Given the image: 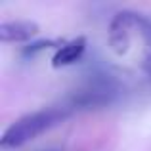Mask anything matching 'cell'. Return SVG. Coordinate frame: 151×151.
<instances>
[{
  "mask_svg": "<svg viewBox=\"0 0 151 151\" xmlns=\"http://www.w3.org/2000/svg\"><path fill=\"white\" fill-rule=\"evenodd\" d=\"M71 113H73V109L69 105H61L25 115L4 130L2 138H0V145H2V149H17L25 145L27 142L35 140L37 136L44 134L46 130L54 128L61 121H65Z\"/></svg>",
  "mask_w": 151,
  "mask_h": 151,
  "instance_id": "1",
  "label": "cell"
},
{
  "mask_svg": "<svg viewBox=\"0 0 151 151\" xmlns=\"http://www.w3.org/2000/svg\"><path fill=\"white\" fill-rule=\"evenodd\" d=\"M38 33L35 21H6L0 23V40L2 42H25Z\"/></svg>",
  "mask_w": 151,
  "mask_h": 151,
  "instance_id": "2",
  "label": "cell"
},
{
  "mask_svg": "<svg viewBox=\"0 0 151 151\" xmlns=\"http://www.w3.org/2000/svg\"><path fill=\"white\" fill-rule=\"evenodd\" d=\"M84 52H86V37H77L73 40L65 42L63 46H59L58 52L54 54V58H52V65L55 69L73 65L84 55Z\"/></svg>",
  "mask_w": 151,
  "mask_h": 151,
  "instance_id": "3",
  "label": "cell"
},
{
  "mask_svg": "<svg viewBox=\"0 0 151 151\" xmlns=\"http://www.w3.org/2000/svg\"><path fill=\"white\" fill-rule=\"evenodd\" d=\"M55 44L61 46V42H55V40H38V42H33V44H29V46L23 48V55H25V58H33L35 54L50 48V46H55Z\"/></svg>",
  "mask_w": 151,
  "mask_h": 151,
  "instance_id": "4",
  "label": "cell"
},
{
  "mask_svg": "<svg viewBox=\"0 0 151 151\" xmlns=\"http://www.w3.org/2000/svg\"><path fill=\"white\" fill-rule=\"evenodd\" d=\"M48 151H58V149H48Z\"/></svg>",
  "mask_w": 151,
  "mask_h": 151,
  "instance_id": "5",
  "label": "cell"
}]
</instances>
